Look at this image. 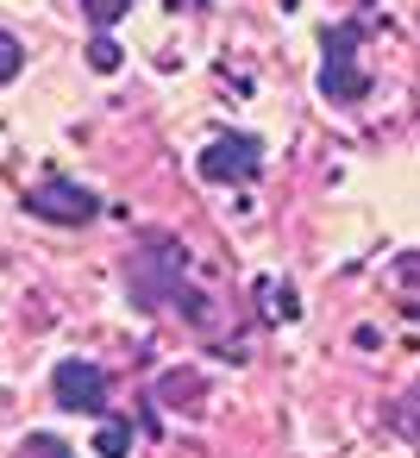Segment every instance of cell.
<instances>
[{
    "label": "cell",
    "mask_w": 420,
    "mask_h": 458,
    "mask_svg": "<svg viewBox=\"0 0 420 458\" xmlns=\"http://www.w3.org/2000/svg\"><path fill=\"white\" fill-rule=\"evenodd\" d=\"M182 276H189V251H182V239H170V233L139 239L132 258H126V295H132L145 314H157V308H170V301H189V314H201V301L182 289Z\"/></svg>",
    "instance_id": "1"
},
{
    "label": "cell",
    "mask_w": 420,
    "mask_h": 458,
    "mask_svg": "<svg viewBox=\"0 0 420 458\" xmlns=\"http://www.w3.org/2000/svg\"><path fill=\"white\" fill-rule=\"evenodd\" d=\"M357 38H364V32H357L351 20L326 32V64H320V95H326V101H364L370 76L357 70Z\"/></svg>",
    "instance_id": "2"
},
{
    "label": "cell",
    "mask_w": 420,
    "mask_h": 458,
    "mask_svg": "<svg viewBox=\"0 0 420 458\" xmlns=\"http://www.w3.org/2000/svg\"><path fill=\"white\" fill-rule=\"evenodd\" d=\"M257 164H264V145H257L251 132L214 139V145H207V151L195 157L201 182H220V189H232V182H257Z\"/></svg>",
    "instance_id": "3"
},
{
    "label": "cell",
    "mask_w": 420,
    "mask_h": 458,
    "mask_svg": "<svg viewBox=\"0 0 420 458\" xmlns=\"http://www.w3.org/2000/svg\"><path fill=\"white\" fill-rule=\"evenodd\" d=\"M26 214H32V220H57V226H82V220H95V195H88L82 182L45 176V182L26 189Z\"/></svg>",
    "instance_id": "4"
},
{
    "label": "cell",
    "mask_w": 420,
    "mask_h": 458,
    "mask_svg": "<svg viewBox=\"0 0 420 458\" xmlns=\"http://www.w3.org/2000/svg\"><path fill=\"white\" fill-rule=\"evenodd\" d=\"M51 395H57V408H70V414H101V408H107V370L88 364V358H63V364L51 370Z\"/></svg>",
    "instance_id": "5"
},
{
    "label": "cell",
    "mask_w": 420,
    "mask_h": 458,
    "mask_svg": "<svg viewBox=\"0 0 420 458\" xmlns=\"http://www.w3.org/2000/svg\"><path fill=\"white\" fill-rule=\"evenodd\" d=\"M82 13H88L95 32H107V26H120V20L132 13V0H82Z\"/></svg>",
    "instance_id": "6"
},
{
    "label": "cell",
    "mask_w": 420,
    "mask_h": 458,
    "mask_svg": "<svg viewBox=\"0 0 420 458\" xmlns=\"http://www.w3.org/2000/svg\"><path fill=\"white\" fill-rule=\"evenodd\" d=\"M95 452H101V458H126V452H132V427H126V420H107V427L95 433Z\"/></svg>",
    "instance_id": "7"
},
{
    "label": "cell",
    "mask_w": 420,
    "mask_h": 458,
    "mask_svg": "<svg viewBox=\"0 0 420 458\" xmlns=\"http://www.w3.org/2000/svg\"><path fill=\"white\" fill-rule=\"evenodd\" d=\"M20 458H76V452H70V439H57V433H32V439L20 445Z\"/></svg>",
    "instance_id": "8"
},
{
    "label": "cell",
    "mask_w": 420,
    "mask_h": 458,
    "mask_svg": "<svg viewBox=\"0 0 420 458\" xmlns=\"http://www.w3.org/2000/svg\"><path fill=\"white\" fill-rule=\"evenodd\" d=\"M264 314H270V320H295V314H301L295 289H276V283H270V289H264Z\"/></svg>",
    "instance_id": "9"
},
{
    "label": "cell",
    "mask_w": 420,
    "mask_h": 458,
    "mask_svg": "<svg viewBox=\"0 0 420 458\" xmlns=\"http://www.w3.org/2000/svg\"><path fill=\"white\" fill-rule=\"evenodd\" d=\"M20 64H26V51H20V38H7V32H0V89H7V82L20 76Z\"/></svg>",
    "instance_id": "10"
},
{
    "label": "cell",
    "mask_w": 420,
    "mask_h": 458,
    "mask_svg": "<svg viewBox=\"0 0 420 458\" xmlns=\"http://www.w3.org/2000/svg\"><path fill=\"white\" fill-rule=\"evenodd\" d=\"M88 64H95L101 76H107V70H120V45H113L107 32H95V45H88Z\"/></svg>",
    "instance_id": "11"
}]
</instances>
